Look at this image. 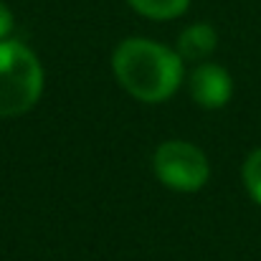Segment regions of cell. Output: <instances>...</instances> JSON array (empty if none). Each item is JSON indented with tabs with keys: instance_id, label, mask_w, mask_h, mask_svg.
<instances>
[{
	"instance_id": "obj_1",
	"label": "cell",
	"mask_w": 261,
	"mask_h": 261,
	"mask_svg": "<svg viewBox=\"0 0 261 261\" xmlns=\"http://www.w3.org/2000/svg\"><path fill=\"white\" fill-rule=\"evenodd\" d=\"M112 74L132 99L142 104H163L182 87L185 61L175 48L160 41L132 36L117 43L112 54Z\"/></svg>"
},
{
	"instance_id": "obj_2",
	"label": "cell",
	"mask_w": 261,
	"mask_h": 261,
	"mask_svg": "<svg viewBox=\"0 0 261 261\" xmlns=\"http://www.w3.org/2000/svg\"><path fill=\"white\" fill-rule=\"evenodd\" d=\"M46 87V71L31 46L15 38L0 41V119L31 112Z\"/></svg>"
},
{
	"instance_id": "obj_3",
	"label": "cell",
	"mask_w": 261,
	"mask_h": 261,
	"mask_svg": "<svg viewBox=\"0 0 261 261\" xmlns=\"http://www.w3.org/2000/svg\"><path fill=\"white\" fill-rule=\"evenodd\" d=\"M152 173L158 182L175 193H198L211 180L208 155L188 140H165L152 152Z\"/></svg>"
},
{
	"instance_id": "obj_4",
	"label": "cell",
	"mask_w": 261,
	"mask_h": 261,
	"mask_svg": "<svg viewBox=\"0 0 261 261\" xmlns=\"http://www.w3.org/2000/svg\"><path fill=\"white\" fill-rule=\"evenodd\" d=\"M188 91L190 99L203 109H221L233 96V79L226 66L203 61L188 74Z\"/></svg>"
},
{
	"instance_id": "obj_5",
	"label": "cell",
	"mask_w": 261,
	"mask_h": 261,
	"mask_svg": "<svg viewBox=\"0 0 261 261\" xmlns=\"http://www.w3.org/2000/svg\"><path fill=\"white\" fill-rule=\"evenodd\" d=\"M218 48V31L211 23H190L180 31L175 51L185 64H203Z\"/></svg>"
},
{
	"instance_id": "obj_6",
	"label": "cell",
	"mask_w": 261,
	"mask_h": 261,
	"mask_svg": "<svg viewBox=\"0 0 261 261\" xmlns=\"http://www.w3.org/2000/svg\"><path fill=\"white\" fill-rule=\"evenodd\" d=\"M127 5L150 20H175L185 15L190 0H127Z\"/></svg>"
},
{
	"instance_id": "obj_7",
	"label": "cell",
	"mask_w": 261,
	"mask_h": 261,
	"mask_svg": "<svg viewBox=\"0 0 261 261\" xmlns=\"http://www.w3.org/2000/svg\"><path fill=\"white\" fill-rule=\"evenodd\" d=\"M241 180H244V188L249 193V198L261 205V147L251 150L241 165Z\"/></svg>"
},
{
	"instance_id": "obj_8",
	"label": "cell",
	"mask_w": 261,
	"mask_h": 261,
	"mask_svg": "<svg viewBox=\"0 0 261 261\" xmlns=\"http://www.w3.org/2000/svg\"><path fill=\"white\" fill-rule=\"evenodd\" d=\"M13 25H15V20H13V13H10V8L0 0V41H5V38H10V33H13Z\"/></svg>"
}]
</instances>
